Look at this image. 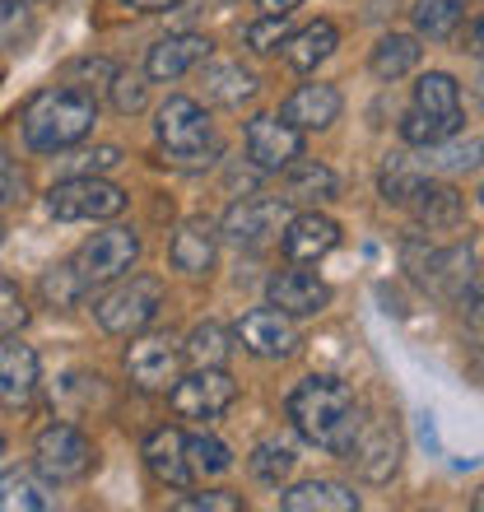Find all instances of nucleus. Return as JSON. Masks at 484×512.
<instances>
[{
  "label": "nucleus",
  "mask_w": 484,
  "mask_h": 512,
  "mask_svg": "<svg viewBox=\"0 0 484 512\" xmlns=\"http://www.w3.org/2000/svg\"><path fill=\"white\" fill-rule=\"evenodd\" d=\"M289 419L312 447H322L331 457H350L354 438L363 429V410L350 382L331 373H312L289 391Z\"/></svg>",
  "instance_id": "nucleus-1"
},
{
  "label": "nucleus",
  "mask_w": 484,
  "mask_h": 512,
  "mask_svg": "<svg viewBox=\"0 0 484 512\" xmlns=\"http://www.w3.org/2000/svg\"><path fill=\"white\" fill-rule=\"evenodd\" d=\"M98 122V103L80 84H56L42 89L24 108V145L33 154H56V149L80 145Z\"/></svg>",
  "instance_id": "nucleus-2"
},
{
  "label": "nucleus",
  "mask_w": 484,
  "mask_h": 512,
  "mask_svg": "<svg viewBox=\"0 0 484 512\" xmlns=\"http://www.w3.org/2000/svg\"><path fill=\"white\" fill-rule=\"evenodd\" d=\"M154 135H159L163 159L182 168V173H201L219 159V140L215 126H210V112L196 103V98L173 94L159 108V122H154Z\"/></svg>",
  "instance_id": "nucleus-3"
},
{
  "label": "nucleus",
  "mask_w": 484,
  "mask_h": 512,
  "mask_svg": "<svg viewBox=\"0 0 484 512\" xmlns=\"http://www.w3.org/2000/svg\"><path fill=\"white\" fill-rule=\"evenodd\" d=\"M461 122H466V112H461V84L447 70L419 75L415 103H410V112H405V122H401L405 145L424 149V145H438V140H457Z\"/></svg>",
  "instance_id": "nucleus-4"
},
{
  "label": "nucleus",
  "mask_w": 484,
  "mask_h": 512,
  "mask_svg": "<svg viewBox=\"0 0 484 512\" xmlns=\"http://www.w3.org/2000/svg\"><path fill=\"white\" fill-rule=\"evenodd\" d=\"M163 303H168V289L159 275H131L103 298H94V317L108 336H140L145 326L159 322Z\"/></svg>",
  "instance_id": "nucleus-5"
},
{
  "label": "nucleus",
  "mask_w": 484,
  "mask_h": 512,
  "mask_svg": "<svg viewBox=\"0 0 484 512\" xmlns=\"http://www.w3.org/2000/svg\"><path fill=\"white\" fill-rule=\"evenodd\" d=\"M33 457H38V471L52 480V485H75L94 471V443L89 433L75 429V424H47L33 443Z\"/></svg>",
  "instance_id": "nucleus-6"
},
{
  "label": "nucleus",
  "mask_w": 484,
  "mask_h": 512,
  "mask_svg": "<svg viewBox=\"0 0 484 512\" xmlns=\"http://www.w3.org/2000/svg\"><path fill=\"white\" fill-rule=\"evenodd\" d=\"M126 201L131 196L112 187V182H103V177H66V182H56L47 191V215L66 219V224H75V219H112L126 210Z\"/></svg>",
  "instance_id": "nucleus-7"
},
{
  "label": "nucleus",
  "mask_w": 484,
  "mask_h": 512,
  "mask_svg": "<svg viewBox=\"0 0 484 512\" xmlns=\"http://www.w3.org/2000/svg\"><path fill=\"white\" fill-rule=\"evenodd\" d=\"M289 201H275V196H252V201L229 205V215L219 224V233L229 238L242 252H261V247L280 243L284 224H289Z\"/></svg>",
  "instance_id": "nucleus-8"
},
{
  "label": "nucleus",
  "mask_w": 484,
  "mask_h": 512,
  "mask_svg": "<svg viewBox=\"0 0 484 512\" xmlns=\"http://www.w3.org/2000/svg\"><path fill=\"white\" fill-rule=\"evenodd\" d=\"M401 457H405V443H401L396 419L377 415V419H363V429L345 461H354V471H359L363 485H387L391 475L401 471Z\"/></svg>",
  "instance_id": "nucleus-9"
},
{
  "label": "nucleus",
  "mask_w": 484,
  "mask_h": 512,
  "mask_svg": "<svg viewBox=\"0 0 484 512\" xmlns=\"http://www.w3.org/2000/svg\"><path fill=\"white\" fill-rule=\"evenodd\" d=\"M135 256H140V233H135V229H121V224H112V229L94 233V238H89V243L75 252V261H70V266L80 270L84 284L94 289V284L121 280V275L135 266Z\"/></svg>",
  "instance_id": "nucleus-10"
},
{
  "label": "nucleus",
  "mask_w": 484,
  "mask_h": 512,
  "mask_svg": "<svg viewBox=\"0 0 484 512\" xmlns=\"http://www.w3.org/2000/svg\"><path fill=\"white\" fill-rule=\"evenodd\" d=\"M168 401L182 419H219L238 401V382L224 373V368H196L191 378H177Z\"/></svg>",
  "instance_id": "nucleus-11"
},
{
  "label": "nucleus",
  "mask_w": 484,
  "mask_h": 512,
  "mask_svg": "<svg viewBox=\"0 0 484 512\" xmlns=\"http://www.w3.org/2000/svg\"><path fill=\"white\" fill-rule=\"evenodd\" d=\"M187 354L173 336H140L126 350V378L140 391H173V382L182 378Z\"/></svg>",
  "instance_id": "nucleus-12"
},
{
  "label": "nucleus",
  "mask_w": 484,
  "mask_h": 512,
  "mask_svg": "<svg viewBox=\"0 0 484 512\" xmlns=\"http://www.w3.org/2000/svg\"><path fill=\"white\" fill-rule=\"evenodd\" d=\"M405 266L415 270L419 280L429 284L433 294H443V298H461L475 284L471 247H429V252L419 256V247L410 243L405 247Z\"/></svg>",
  "instance_id": "nucleus-13"
},
{
  "label": "nucleus",
  "mask_w": 484,
  "mask_h": 512,
  "mask_svg": "<svg viewBox=\"0 0 484 512\" xmlns=\"http://www.w3.org/2000/svg\"><path fill=\"white\" fill-rule=\"evenodd\" d=\"M233 340H238L247 354H256V359H289V354L303 345L294 317L280 308H256V312H247V317H238Z\"/></svg>",
  "instance_id": "nucleus-14"
},
{
  "label": "nucleus",
  "mask_w": 484,
  "mask_h": 512,
  "mask_svg": "<svg viewBox=\"0 0 484 512\" xmlns=\"http://www.w3.org/2000/svg\"><path fill=\"white\" fill-rule=\"evenodd\" d=\"M298 154H303V131L289 126L284 117L261 112V117L247 122V159H252L261 173H280V168H289Z\"/></svg>",
  "instance_id": "nucleus-15"
},
{
  "label": "nucleus",
  "mask_w": 484,
  "mask_h": 512,
  "mask_svg": "<svg viewBox=\"0 0 484 512\" xmlns=\"http://www.w3.org/2000/svg\"><path fill=\"white\" fill-rule=\"evenodd\" d=\"M266 298H270V308L289 312V317H312V312H322L326 303H331V284L317 280L312 270L289 266V270H280V275H270Z\"/></svg>",
  "instance_id": "nucleus-16"
},
{
  "label": "nucleus",
  "mask_w": 484,
  "mask_h": 512,
  "mask_svg": "<svg viewBox=\"0 0 484 512\" xmlns=\"http://www.w3.org/2000/svg\"><path fill=\"white\" fill-rule=\"evenodd\" d=\"M340 112H345V98H340L336 84H298L294 94L284 98L280 117L298 131H326V126L340 122Z\"/></svg>",
  "instance_id": "nucleus-17"
},
{
  "label": "nucleus",
  "mask_w": 484,
  "mask_h": 512,
  "mask_svg": "<svg viewBox=\"0 0 484 512\" xmlns=\"http://www.w3.org/2000/svg\"><path fill=\"white\" fill-rule=\"evenodd\" d=\"M280 243H284V256H289L294 266H308V261H322L326 252L340 247V224L317 215V210H308V215H294L284 224Z\"/></svg>",
  "instance_id": "nucleus-18"
},
{
  "label": "nucleus",
  "mask_w": 484,
  "mask_h": 512,
  "mask_svg": "<svg viewBox=\"0 0 484 512\" xmlns=\"http://www.w3.org/2000/svg\"><path fill=\"white\" fill-rule=\"evenodd\" d=\"M201 61H210V38L201 33H177V38H163L149 47L145 56V75L149 80H182L187 70H196Z\"/></svg>",
  "instance_id": "nucleus-19"
},
{
  "label": "nucleus",
  "mask_w": 484,
  "mask_h": 512,
  "mask_svg": "<svg viewBox=\"0 0 484 512\" xmlns=\"http://www.w3.org/2000/svg\"><path fill=\"white\" fill-rule=\"evenodd\" d=\"M140 457H145L149 475L159 480V485L168 489H187L191 485V466H187V438L177 429H154L145 438V447H140Z\"/></svg>",
  "instance_id": "nucleus-20"
},
{
  "label": "nucleus",
  "mask_w": 484,
  "mask_h": 512,
  "mask_svg": "<svg viewBox=\"0 0 484 512\" xmlns=\"http://www.w3.org/2000/svg\"><path fill=\"white\" fill-rule=\"evenodd\" d=\"M168 256H173V266L182 270V275H191V280L210 275V270H215V229H210L205 219H187V224L173 233Z\"/></svg>",
  "instance_id": "nucleus-21"
},
{
  "label": "nucleus",
  "mask_w": 484,
  "mask_h": 512,
  "mask_svg": "<svg viewBox=\"0 0 484 512\" xmlns=\"http://www.w3.org/2000/svg\"><path fill=\"white\" fill-rule=\"evenodd\" d=\"M201 84H205V98L219 103V108H242V103H252V98L261 94L256 75L242 66V61H210Z\"/></svg>",
  "instance_id": "nucleus-22"
},
{
  "label": "nucleus",
  "mask_w": 484,
  "mask_h": 512,
  "mask_svg": "<svg viewBox=\"0 0 484 512\" xmlns=\"http://www.w3.org/2000/svg\"><path fill=\"white\" fill-rule=\"evenodd\" d=\"M405 210H410V215H415L424 229H457V224H461V210H466V205H461L457 187H447V182H433V177H424Z\"/></svg>",
  "instance_id": "nucleus-23"
},
{
  "label": "nucleus",
  "mask_w": 484,
  "mask_h": 512,
  "mask_svg": "<svg viewBox=\"0 0 484 512\" xmlns=\"http://www.w3.org/2000/svg\"><path fill=\"white\" fill-rule=\"evenodd\" d=\"M38 391V354L28 345H5L0 350V405H28Z\"/></svg>",
  "instance_id": "nucleus-24"
},
{
  "label": "nucleus",
  "mask_w": 484,
  "mask_h": 512,
  "mask_svg": "<svg viewBox=\"0 0 484 512\" xmlns=\"http://www.w3.org/2000/svg\"><path fill=\"white\" fill-rule=\"evenodd\" d=\"M280 508L284 512H354L359 494L350 485H336V480H303V485L284 489Z\"/></svg>",
  "instance_id": "nucleus-25"
},
{
  "label": "nucleus",
  "mask_w": 484,
  "mask_h": 512,
  "mask_svg": "<svg viewBox=\"0 0 484 512\" xmlns=\"http://www.w3.org/2000/svg\"><path fill=\"white\" fill-rule=\"evenodd\" d=\"M52 503V480H38V471L28 466L0 471V512H47Z\"/></svg>",
  "instance_id": "nucleus-26"
},
{
  "label": "nucleus",
  "mask_w": 484,
  "mask_h": 512,
  "mask_svg": "<svg viewBox=\"0 0 484 512\" xmlns=\"http://www.w3.org/2000/svg\"><path fill=\"white\" fill-rule=\"evenodd\" d=\"M340 47V28L331 24V19H317V24H308V28H298V33H289L284 38V61L294 70H317L326 61V56Z\"/></svg>",
  "instance_id": "nucleus-27"
},
{
  "label": "nucleus",
  "mask_w": 484,
  "mask_h": 512,
  "mask_svg": "<svg viewBox=\"0 0 484 512\" xmlns=\"http://www.w3.org/2000/svg\"><path fill=\"white\" fill-rule=\"evenodd\" d=\"M419 52H424V47H419L415 33H382L377 47H373V56H368V70H373L377 80L396 84L419 66Z\"/></svg>",
  "instance_id": "nucleus-28"
},
{
  "label": "nucleus",
  "mask_w": 484,
  "mask_h": 512,
  "mask_svg": "<svg viewBox=\"0 0 484 512\" xmlns=\"http://www.w3.org/2000/svg\"><path fill=\"white\" fill-rule=\"evenodd\" d=\"M284 173H289V177H284V187H289V196H284V201H336L340 182H336V173H331L326 163L303 159V154H298Z\"/></svg>",
  "instance_id": "nucleus-29"
},
{
  "label": "nucleus",
  "mask_w": 484,
  "mask_h": 512,
  "mask_svg": "<svg viewBox=\"0 0 484 512\" xmlns=\"http://www.w3.org/2000/svg\"><path fill=\"white\" fill-rule=\"evenodd\" d=\"M466 5L471 0H415V28L419 38L429 42H452L461 33V24H466Z\"/></svg>",
  "instance_id": "nucleus-30"
},
{
  "label": "nucleus",
  "mask_w": 484,
  "mask_h": 512,
  "mask_svg": "<svg viewBox=\"0 0 484 512\" xmlns=\"http://www.w3.org/2000/svg\"><path fill=\"white\" fill-rule=\"evenodd\" d=\"M182 354H187L196 368H224V364H229V354H233V336L219 322H201L187 336Z\"/></svg>",
  "instance_id": "nucleus-31"
},
{
  "label": "nucleus",
  "mask_w": 484,
  "mask_h": 512,
  "mask_svg": "<svg viewBox=\"0 0 484 512\" xmlns=\"http://www.w3.org/2000/svg\"><path fill=\"white\" fill-rule=\"evenodd\" d=\"M89 294V284H84V275L75 266H52L47 275H42V298H47V308H75L80 298Z\"/></svg>",
  "instance_id": "nucleus-32"
},
{
  "label": "nucleus",
  "mask_w": 484,
  "mask_h": 512,
  "mask_svg": "<svg viewBox=\"0 0 484 512\" xmlns=\"http://www.w3.org/2000/svg\"><path fill=\"white\" fill-rule=\"evenodd\" d=\"M294 461H298L294 447L280 443V438H266V443L252 452V461H247V466H252V475L261 480V485H280L284 475L294 471Z\"/></svg>",
  "instance_id": "nucleus-33"
},
{
  "label": "nucleus",
  "mask_w": 484,
  "mask_h": 512,
  "mask_svg": "<svg viewBox=\"0 0 484 512\" xmlns=\"http://www.w3.org/2000/svg\"><path fill=\"white\" fill-rule=\"evenodd\" d=\"M187 466L191 475H224L233 466V452L229 443H219L210 433H196V438H187Z\"/></svg>",
  "instance_id": "nucleus-34"
},
{
  "label": "nucleus",
  "mask_w": 484,
  "mask_h": 512,
  "mask_svg": "<svg viewBox=\"0 0 484 512\" xmlns=\"http://www.w3.org/2000/svg\"><path fill=\"white\" fill-rule=\"evenodd\" d=\"M424 149L438 154V159H433L438 173H471V168L484 163V145H475V140H466V145H447V140H438V145H424Z\"/></svg>",
  "instance_id": "nucleus-35"
},
{
  "label": "nucleus",
  "mask_w": 484,
  "mask_h": 512,
  "mask_svg": "<svg viewBox=\"0 0 484 512\" xmlns=\"http://www.w3.org/2000/svg\"><path fill=\"white\" fill-rule=\"evenodd\" d=\"M284 38H289V14H266L261 24L247 28V47H252V52H261V56L280 52Z\"/></svg>",
  "instance_id": "nucleus-36"
},
{
  "label": "nucleus",
  "mask_w": 484,
  "mask_h": 512,
  "mask_svg": "<svg viewBox=\"0 0 484 512\" xmlns=\"http://www.w3.org/2000/svg\"><path fill=\"white\" fill-rule=\"evenodd\" d=\"M28 322V303L14 280H0V340H10Z\"/></svg>",
  "instance_id": "nucleus-37"
},
{
  "label": "nucleus",
  "mask_w": 484,
  "mask_h": 512,
  "mask_svg": "<svg viewBox=\"0 0 484 512\" xmlns=\"http://www.w3.org/2000/svg\"><path fill=\"white\" fill-rule=\"evenodd\" d=\"M149 98V84L140 75H112V103L117 112H140Z\"/></svg>",
  "instance_id": "nucleus-38"
},
{
  "label": "nucleus",
  "mask_w": 484,
  "mask_h": 512,
  "mask_svg": "<svg viewBox=\"0 0 484 512\" xmlns=\"http://www.w3.org/2000/svg\"><path fill=\"white\" fill-rule=\"evenodd\" d=\"M117 163H121V149L117 145L84 149V154H75V177H98V173H108V168H117Z\"/></svg>",
  "instance_id": "nucleus-39"
},
{
  "label": "nucleus",
  "mask_w": 484,
  "mask_h": 512,
  "mask_svg": "<svg viewBox=\"0 0 484 512\" xmlns=\"http://www.w3.org/2000/svg\"><path fill=\"white\" fill-rule=\"evenodd\" d=\"M177 508H182V512H238L242 499L224 494V489H210V494H191V499H182Z\"/></svg>",
  "instance_id": "nucleus-40"
},
{
  "label": "nucleus",
  "mask_w": 484,
  "mask_h": 512,
  "mask_svg": "<svg viewBox=\"0 0 484 512\" xmlns=\"http://www.w3.org/2000/svg\"><path fill=\"white\" fill-rule=\"evenodd\" d=\"M24 191H28L24 173H19L14 163H5V159H0V205H14V201H24Z\"/></svg>",
  "instance_id": "nucleus-41"
},
{
  "label": "nucleus",
  "mask_w": 484,
  "mask_h": 512,
  "mask_svg": "<svg viewBox=\"0 0 484 512\" xmlns=\"http://www.w3.org/2000/svg\"><path fill=\"white\" fill-rule=\"evenodd\" d=\"M457 303H461V317H466L475 331H484V289H475V284H471V289H466Z\"/></svg>",
  "instance_id": "nucleus-42"
},
{
  "label": "nucleus",
  "mask_w": 484,
  "mask_h": 512,
  "mask_svg": "<svg viewBox=\"0 0 484 512\" xmlns=\"http://www.w3.org/2000/svg\"><path fill=\"white\" fill-rule=\"evenodd\" d=\"M461 52L484 56V14H480V19H475V24H466V38H461Z\"/></svg>",
  "instance_id": "nucleus-43"
},
{
  "label": "nucleus",
  "mask_w": 484,
  "mask_h": 512,
  "mask_svg": "<svg viewBox=\"0 0 484 512\" xmlns=\"http://www.w3.org/2000/svg\"><path fill=\"white\" fill-rule=\"evenodd\" d=\"M131 10H140V14H159V10H173V5H182V0H126Z\"/></svg>",
  "instance_id": "nucleus-44"
},
{
  "label": "nucleus",
  "mask_w": 484,
  "mask_h": 512,
  "mask_svg": "<svg viewBox=\"0 0 484 512\" xmlns=\"http://www.w3.org/2000/svg\"><path fill=\"white\" fill-rule=\"evenodd\" d=\"M256 5H261L266 14H289V10H298L303 0H256Z\"/></svg>",
  "instance_id": "nucleus-45"
},
{
  "label": "nucleus",
  "mask_w": 484,
  "mask_h": 512,
  "mask_svg": "<svg viewBox=\"0 0 484 512\" xmlns=\"http://www.w3.org/2000/svg\"><path fill=\"white\" fill-rule=\"evenodd\" d=\"M471 508H475V512H484V485H480V489H475V499H471Z\"/></svg>",
  "instance_id": "nucleus-46"
},
{
  "label": "nucleus",
  "mask_w": 484,
  "mask_h": 512,
  "mask_svg": "<svg viewBox=\"0 0 484 512\" xmlns=\"http://www.w3.org/2000/svg\"><path fill=\"white\" fill-rule=\"evenodd\" d=\"M5 5H14V10H19V5H38V0H5Z\"/></svg>",
  "instance_id": "nucleus-47"
},
{
  "label": "nucleus",
  "mask_w": 484,
  "mask_h": 512,
  "mask_svg": "<svg viewBox=\"0 0 484 512\" xmlns=\"http://www.w3.org/2000/svg\"><path fill=\"white\" fill-rule=\"evenodd\" d=\"M480 205H484V187H480Z\"/></svg>",
  "instance_id": "nucleus-48"
},
{
  "label": "nucleus",
  "mask_w": 484,
  "mask_h": 512,
  "mask_svg": "<svg viewBox=\"0 0 484 512\" xmlns=\"http://www.w3.org/2000/svg\"><path fill=\"white\" fill-rule=\"evenodd\" d=\"M0 447H5V433H0Z\"/></svg>",
  "instance_id": "nucleus-49"
},
{
  "label": "nucleus",
  "mask_w": 484,
  "mask_h": 512,
  "mask_svg": "<svg viewBox=\"0 0 484 512\" xmlns=\"http://www.w3.org/2000/svg\"><path fill=\"white\" fill-rule=\"evenodd\" d=\"M0 238H5V229H0Z\"/></svg>",
  "instance_id": "nucleus-50"
}]
</instances>
